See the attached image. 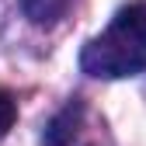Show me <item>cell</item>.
Here are the masks:
<instances>
[{
  "mask_svg": "<svg viewBox=\"0 0 146 146\" xmlns=\"http://www.w3.org/2000/svg\"><path fill=\"white\" fill-rule=\"evenodd\" d=\"M80 66L90 77L118 80L146 66V0L122 7L98 38L84 45Z\"/></svg>",
  "mask_w": 146,
  "mask_h": 146,
  "instance_id": "6da1fadb",
  "label": "cell"
},
{
  "mask_svg": "<svg viewBox=\"0 0 146 146\" xmlns=\"http://www.w3.org/2000/svg\"><path fill=\"white\" fill-rule=\"evenodd\" d=\"M21 7L35 25H52L66 11V0H21Z\"/></svg>",
  "mask_w": 146,
  "mask_h": 146,
  "instance_id": "7a4b0ae2",
  "label": "cell"
},
{
  "mask_svg": "<svg viewBox=\"0 0 146 146\" xmlns=\"http://www.w3.org/2000/svg\"><path fill=\"white\" fill-rule=\"evenodd\" d=\"M14 118H17V108H14V101H11L7 90H0V136H7V129L14 125Z\"/></svg>",
  "mask_w": 146,
  "mask_h": 146,
  "instance_id": "3957f363",
  "label": "cell"
}]
</instances>
